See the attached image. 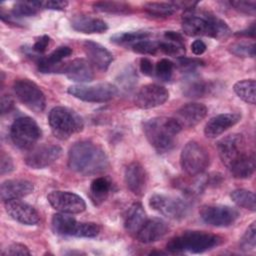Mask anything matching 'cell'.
Listing matches in <instances>:
<instances>
[{
	"mask_svg": "<svg viewBox=\"0 0 256 256\" xmlns=\"http://www.w3.org/2000/svg\"><path fill=\"white\" fill-rule=\"evenodd\" d=\"M209 153L204 146L196 141L188 142L182 149L180 164L189 176L201 175L209 166Z\"/></svg>",
	"mask_w": 256,
	"mask_h": 256,
	"instance_id": "obj_6",
	"label": "cell"
},
{
	"mask_svg": "<svg viewBox=\"0 0 256 256\" xmlns=\"http://www.w3.org/2000/svg\"><path fill=\"white\" fill-rule=\"evenodd\" d=\"M108 165V157L104 150L91 141H78L69 149L68 166L79 174H99L106 170Z\"/></svg>",
	"mask_w": 256,
	"mask_h": 256,
	"instance_id": "obj_1",
	"label": "cell"
},
{
	"mask_svg": "<svg viewBox=\"0 0 256 256\" xmlns=\"http://www.w3.org/2000/svg\"><path fill=\"white\" fill-rule=\"evenodd\" d=\"M64 73L75 82H90L94 78V71L91 63L83 58H77L66 63Z\"/></svg>",
	"mask_w": 256,
	"mask_h": 256,
	"instance_id": "obj_24",
	"label": "cell"
},
{
	"mask_svg": "<svg viewBox=\"0 0 256 256\" xmlns=\"http://www.w3.org/2000/svg\"><path fill=\"white\" fill-rule=\"evenodd\" d=\"M132 50L143 55H154L159 51V41H152L149 39L136 42L132 46Z\"/></svg>",
	"mask_w": 256,
	"mask_h": 256,
	"instance_id": "obj_42",
	"label": "cell"
},
{
	"mask_svg": "<svg viewBox=\"0 0 256 256\" xmlns=\"http://www.w3.org/2000/svg\"><path fill=\"white\" fill-rule=\"evenodd\" d=\"M0 106H1V114L2 115L6 114V113H9L14 107V101H13L12 97L8 94L2 95Z\"/></svg>",
	"mask_w": 256,
	"mask_h": 256,
	"instance_id": "obj_50",
	"label": "cell"
},
{
	"mask_svg": "<svg viewBox=\"0 0 256 256\" xmlns=\"http://www.w3.org/2000/svg\"><path fill=\"white\" fill-rule=\"evenodd\" d=\"M182 127L172 117H154L144 122L143 131L150 145L159 153L172 150Z\"/></svg>",
	"mask_w": 256,
	"mask_h": 256,
	"instance_id": "obj_3",
	"label": "cell"
},
{
	"mask_svg": "<svg viewBox=\"0 0 256 256\" xmlns=\"http://www.w3.org/2000/svg\"><path fill=\"white\" fill-rule=\"evenodd\" d=\"M151 33L148 31H129L117 33L111 36V42L119 45H133L141 40L149 39Z\"/></svg>",
	"mask_w": 256,
	"mask_h": 256,
	"instance_id": "obj_33",
	"label": "cell"
},
{
	"mask_svg": "<svg viewBox=\"0 0 256 256\" xmlns=\"http://www.w3.org/2000/svg\"><path fill=\"white\" fill-rule=\"evenodd\" d=\"M34 190V186L30 181L23 179H10L2 182L0 194L1 199L5 201L21 199L29 194H31Z\"/></svg>",
	"mask_w": 256,
	"mask_h": 256,
	"instance_id": "obj_22",
	"label": "cell"
},
{
	"mask_svg": "<svg viewBox=\"0 0 256 256\" xmlns=\"http://www.w3.org/2000/svg\"><path fill=\"white\" fill-rule=\"evenodd\" d=\"M49 42H50L49 36L43 35V36L39 37V38L35 41V43H34V45H33V47H32V50H33L34 52L38 53V54H42V53H44V52L46 51V49H47V47H48V45H49Z\"/></svg>",
	"mask_w": 256,
	"mask_h": 256,
	"instance_id": "obj_49",
	"label": "cell"
},
{
	"mask_svg": "<svg viewBox=\"0 0 256 256\" xmlns=\"http://www.w3.org/2000/svg\"><path fill=\"white\" fill-rule=\"evenodd\" d=\"M147 220L146 212L140 203H134L127 211L124 219V227L127 232L137 234Z\"/></svg>",
	"mask_w": 256,
	"mask_h": 256,
	"instance_id": "obj_26",
	"label": "cell"
},
{
	"mask_svg": "<svg viewBox=\"0 0 256 256\" xmlns=\"http://www.w3.org/2000/svg\"><path fill=\"white\" fill-rule=\"evenodd\" d=\"M62 153L57 145L44 144L30 149L25 156V163L33 169H43L52 165Z\"/></svg>",
	"mask_w": 256,
	"mask_h": 256,
	"instance_id": "obj_14",
	"label": "cell"
},
{
	"mask_svg": "<svg viewBox=\"0 0 256 256\" xmlns=\"http://www.w3.org/2000/svg\"><path fill=\"white\" fill-rule=\"evenodd\" d=\"M229 4L238 12L254 16L256 13L255 1H230Z\"/></svg>",
	"mask_w": 256,
	"mask_h": 256,
	"instance_id": "obj_45",
	"label": "cell"
},
{
	"mask_svg": "<svg viewBox=\"0 0 256 256\" xmlns=\"http://www.w3.org/2000/svg\"><path fill=\"white\" fill-rule=\"evenodd\" d=\"M240 249L244 252L252 251L256 246V225L253 222L245 231L239 242Z\"/></svg>",
	"mask_w": 256,
	"mask_h": 256,
	"instance_id": "obj_41",
	"label": "cell"
},
{
	"mask_svg": "<svg viewBox=\"0 0 256 256\" xmlns=\"http://www.w3.org/2000/svg\"><path fill=\"white\" fill-rule=\"evenodd\" d=\"M3 256L8 255H30V251L27 248V246L20 244V243H14L9 245L3 252Z\"/></svg>",
	"mask_w": 256,
	"mask_h": 256,
	"instance_id": "obj_46",
	"label": "cell"
},
{
	"mask_svg": "<svg viewBox=\"0 0 256 256\" xmlns=\"http://www.w3.org/2000/svg\"><path fill=\"white\" fill-rule=\"evenodd\" d=\"M137 79L138 77L135 69L131 65H128L119 73L117 81L119 83V86H121L123 90L130 91L136 85Z\"/></svg>",
	"mask_w": 256,
	"mask_h": 256,
	"instance_id": "obj_38",
	"label": "cell"
},
{
	"mask_svg": "<svg viewBox=\"0 0 256 256\" xmlns=\"http://www.w3.org/2000/svg\"><path fill=\"white\" fill-rule=\"evenodd\" d=\"M203 65L204 62L197 58H178V67L182 72L185 73H193L195 70H197L199 67Z\"/></svg>",
	"mask_w": 256,
	"mask_h": 256,
	"instance_id": "obj_44",
	"label": "cell"
},
{
	"mask_svg": "<svg viewBox=\"0 0 256 256\" xmlns=\"http://www.w3.org/2000/svg\"><path fill=\"white\" fill-rule=\"evenodd\" d=\"M169 98V92L163 86L147 84L142 86L134 97V103L141 109H151L164 104Z\"/></svg>",
	"mask_w": 256,
	"mask_h": 256,
	"instance_id": "obj_15",
	"label": "cell"
},
{
	"mask_svg": "<svg viewBox=\"0 0 256 256\" xmlns=\"http://www.w3.org/2000/svg\"><path fill=\"white\" fill-rule=\"evenodd\" d=\"M14 170V164L12 158L5 153V151L1 152L0 156V173L1 175L8 174Z\"/></svg>",
	"mask_w": 256,
	"mask_h": 256,
	"instance_id": "obj_47",
	"label": "cell"
},
{
	"mask_svg": "<svg viewBox=\"0 0 256 256\" xmlns=\"http://www.w3.org/2000/svg\"><path fill=\"white\" fill-rule=\"evenodd\" d=\"M233 89L240 99L248 104H255L256 83L254 79H244L238 81L237 83H235Z\"/></svg>",
	"mask_w": 256,
	"mask_h": 256,
	"instance_id": "obj_31",
	"label": "cell"
},
{
	"mask_svg": "<svg viewBox=\"0 0 256 256\" xmlns=\"http://www.w3.org/2000/svg\"><path fill=\"white\" fill-rule=\"evenodd\" d=\"M159 51H161L165 55L176 58L184 57V54L186 52L184 41L168 39L159 41Z\"/></svg>",
	"mask_w": 256,
	"mask_h": 256,
	"instance_id": "obj_36",
	"label": "cell"
},
{
	"mask_svg": "<svg viewBox=\"0 0 256 256\" xmlns=\"http://www.w3.org/2000/svg\"><path fill=\"white\" fill-rule=\"evenodd\" d=\"M49 204L56 210L67 214H79L86 209L85 201L69 191H52L48 194Z\"/></svg>",
	"mask_w": 256,
	"mask_h": 256,
	"instance_id": "obj_13",
	"label": "cell"
},
{
	"mask_svg": "<svg viewBox=\"0 0 256 256\" xmlns=\"http://www.w3.org/2000/svg\"><path fill=\"white\" fill-rule=\"evenodd\" d=\"M100 232V227L94 222H79L75 237H96Z\"/></svg>",
	"mask_w": 256,
	"mask_h": 256,
	"instance_id": "obj_43",
	"label": "cell"
},
{
	"mask_svg": "<svg viewBox=\"0 0 256 256\" xmlns=\"http://www.w3.org/2000/svg\"><path fill=\"white\" fill-rule=\"evenodd\" d=\"M241 119L239 113H223L212 117L205 125L204 134L208 138H216L229 128L233 127Z\"/></svg>",
	"mask_w": 256,
	"mask_h": 256,
	"instance_id": "obj_20",
	"label": "cell"
},
{
	"mask_svg": "<svg viewBox=\"0 0 256 256\" xmlns=\"http://www.w3.org/2000/svg\"><path fill=\"white\" fill-rule=\"evenodd\" d=\"M168 230L167 223L162 219H147L136 234V237L142 243H152L162 239L168 233Z\"/></svg>",
	"mask_w": 256,
	"mask_h": 256,
	"instance_id": "obj_21",
	"label": "cell"
},
{
	"mask_svg": "<svg viewBox=\"0 0 256 256\" xmlns=\"http://www.w3.org/2000/svg\"><path fill=\"white\" fill-rule=\"evenodd\" d=\"M217 149L222 163L229 168L233 163L243 158L252 151H247L243 135L233 133L225 136L217 143Z\"/></svg>",
	"mask_w": 256,
	"mask_h": 256,
	"instance_id": "obj_11",
	"label": "cell"
},
{
	"mask_svg": "<svg viewBox=\"0 0 256 256\" xmlns=\"http://www.w3.org/2000/svg\"><path fill=\"white\" fill-rule=\"evenodd\" d=\"M67 91L73 97L91 103L107 102L118 94V88L107 82L93 85H73Z\"/></svg>",
	"mask_w": 256,
	"mask_h": 256,
	"instance_id": "obj_9",
	"label": "cell"
},
{
	"mask_svg": "<svg viewBox=\"0 0 256 256\" xmlns=\"http://www.w3.org/2000/svg\"><path fill=\"white\" fill-rule=\"evenodd\" d=\"M83 48L89 62L99 70H107L113 61L112 54L99 43L87 40L83 43Z\"/></svg>",
	"mask_w": 256,
	"mask_h": 256,
	"instance_id": "obj_23",
	"label": "cell"
},
{
	"mask_svg": "<svg viewBox=\"0 0 256 256\" xmlns=\"http://www.w3.org/2000/svg\"><path fill=\"white\" fill-rule=\"evenodd\" d=\"M201 219L215 227H227L232 225L239 217V212L227 205H203L199 210Z\"/></svg>",
	"mask_w": 256,
	"mask_h": 256,
	"instance_id": "obj_12",
	"label": "cell"
},
{
	"mask_svg": "<svg viewBox=\"0 0 256 256\" xmlns=\"http://www.w3.org/2000/svg\"><path fill=\"white\" fill-rule=\"evenodd\" d=\"M223 239L204 231H185L172 238L166 245L171 253H202L219 246Z\"/></svg>",
	"mask_w": 256,
	"mask_h": 256,
	"instance_id": "obj_4",
	"label": "cell"
},
{
	"mask_svg": "<svg viewBox=\"0 0 256 256\" xmlns=\"http://www.w3.org/2000/svg\"><path fill=\"white\" fill-rule=\"evenodd\" d=\"M255 155L252 151L243 158L233 163L228 169L235 178L246 179L253 175L255 171Z\"/></svg>",
	"mask_w": 256,
	"mask_h": 256,
	"instance_id": "obj_28",
	"label": "cell"
},
{
	"mask_svg": "<svg viewBox=\"0 0 256 256\" xmlns=\"http://www.w3.org/2000/svg\"><path fill=\"white\" fill-rule=\"evenodd\" d=\"M42 9H50V10H63L67 7V1L61 0H48V1H40Z\"/></svg>",
	"mask_w": 256,
	"mask_h": 256,
	"instance_id": "obj_48",
	"label": "cell"
},
{
	"mask_svg": "<svg viewBox=\"0 0 256 256\" xmlns=\"http://www.w3.org/2000/svg\"><path fill=\"white\" fill-rule=\"evenodd\" d=\"M230 197L237 206L251 211L256 210V198L252 191L246 189H236L231 192Z\"/></svg>",
	"mask_w": 256,
	"mask_h": 256,
	"instance_id": "obj_34",
	"label": "cell"
},
{
	"mask_svg": "<svg viewBox=\"0 0 256 256\" xmlns=\"http://www.w3.org/2000/svg\"><path fill=\"white\" fill-rule=\"evenodd\" d=\"M71 27L74 30L85 34H100L108 29L106 22L103 20L83 14L76 15L71 19Z\"/></svg>",
	"mask_w": 256,
	"mask_h": 256,
	"instance_id": "obj_25",
	"label": "cell"
},
{
	"mask_svg": "<svg viewBox=\"0 0 256 256\" xmlns=\"http://www.w3.org/2000/svg\"><path fill=\"white\" fill-rule=\"evenodd\" d=\"M255 34V24L253 23L249 28L239 31L238 33H236V35H240V36H246V37H254Z\"/></svg>",
	"mask_w": 256,
	"mask_h": 256,
	"instance_id": "obj_53",
	"label": "cell"
},
{
	"mask_svg": "<svg viewBox=\"0 0 256 256\" xmlns=\"http://www.w3.org/2000/svg\"><path fill=\"white\" fill-rule=\"evenodd\" d=\"M211 89L212 88L209 83H207L201 79L192 77L191 79H189L186 82V84L183 88V94L187 97L199 98V97H204L205 95H207Z\"/></svg>",
	"mask_w": 256,
	"mask_h": 256,
	"instance_id": "obj_32",
	"label": "cell"
},
{
	"mask_svg": "<svg viewBox=\"0 0 256 256\" xmlns=\"http://www.w3.org/2000/svg\"><path fill=\"white\" fill-rule=\"evenodd\" d=\"M149 205L161 215L172 220L185 218L190 209V205L185 199L162 193L152 195L149 200Z\"/></svg>",
	"mask_w": 256,
	"mask_h": 256,
	"instance_id": "obj_8",
	"label": "cell"
},
{
	"mask_svg": "<svg viewBox=\"0 0 256 256\" xmlns=\"http://www.w3.org/2000/svg\"><path fill=\"white\" fill-rule=\"evenodd\" d=\"M40 1H20L16 2L11 11L12 16H8L5 21L12 22V18H21V17H30L34 16L41 10Z\"/></svg>",
	"mask_w": 256,
	"mask_h": 256,
	"instance_id": "obj_30",
	"label": "cell"
},
{
	"mask_svg": "<svg viewBox=\"0 0 256 256\" xmlns=\"http://www.w3.org/2000/svg\"><path fill=\"white\" fill-rule=\"evenodd\" d=\"M72 54V49L68 46H60L47 56L38 58V69L42 73H64L66 63L62 61Z\"/></svg>",
	"mask_w": 256,
	"mask_h": 256,
	"instance_id": "obj_18",
	"label": "cell"
},
{
	"mask_svg": "<svg viewBox=\"0 0 256 256\" xmlns=\"http://www.w3.org/2000/svg\"><path fill=\"white\" fill-rule=\"evenodd\" d=\"M124 180L128 189L135 195L141 196L147 187V173L138 162L130 163L124 172Z\"/></svg>",
	"mask_w": 256,
	"mask_h": 256,
	"instance_id": "obj_19",
	"label": "cell"
},
{
	"mask_svg": "<svg viewBox=\"0 0 256 256\" xmlns=\"http://www.w3.org/2000/svg\"><path fill=\"white\" fill-rule=\"evenodd\" d=\"M206 44L200 40V39H197L195 40L192 44H191V50L192 52L195 54V55H201L203 54L205 51H206Z\"/></svg>",
	"mask_w": 256,
	"mask_h": 256,
	"instance_id": "obj_52",
	"label": "cell"
},
{
	"mask_svg": "<svg viewBox=\"0 0 256 256\" xmlns=\"http://www.w3.org/2000/svg\"><path fill=\"white\" fill-rule=\"evenodd\" d=\"M13 89L20 102L31 111L40 113L45 109V95L33 81L29 79H18L14 82Z\"/></svg>",
	"mask_w": 256,
	"mask_h": 256,
	"instance_id": "obj_10",
	"label": "cell"
},
{
	"mask_svg": "<svg viewBox=\"0 0 256 256\" xmlns=\"http://www.w3.org/2000/svg\"><path fill=\"white\" fill-rule=\"evenodd\" d=\"M182 30L188 36H207L223 40L231 35L225 21L217 16L195 9L186 10L182 15Z\"/></svg>",
	"mask_w": 256,
	"mask_h": 256,
	"instance_id": "obj_2",
	"label": "cell"
},
{
	"mask_svg": "<svg viewBox=\"0 0 256 256\" xmlns=\"http://www.w3.org/2000/svg\"><path fill=\"white\" fill-rule=\"evenodd\" d=\"M48 122L52 133L62 140L68 139L73 134L81 132L84 127V121L77 112L62 106L51 109Z\"/></svg>",
	"mask_w": 256,
	"mask_h": 256,
	"instance_id": "obj_5",
	"label": "cell"
},
{
	"mask_svg": "<svg viewBox=\"0 0 256 256\" xmlns=\"http://www.w3.org/2000/svg\"><path fill=\"white\" fill-rule=\"evenodd\" d=\"M144 10L153 17H168L176 11V7L172 2H149L144 5Z\"/></svg>",
	"mask_w": 256,
	"mask_h": 256,
	"instance_id": "obj_37",
	"label": "cell"
},
{
	"mask_svg": "<svg viewBox=\"0 0 256 256\" xmlns=\"http://www.w3.org/2000/svg\"><path fill=\"white\" fill-rule=\"evenodd\" d=\"M41 134L40 127L30 117L15 119L10 128V138L13 144L21 150L32 149L40 139Z\"/></svg>",
	"mask_w": 256,
	"mask_h": 256,
	"instance_id": "obj_7",
	"label": "cell"
},
{
	"mask_svg": "<svg viewBox=\"0 0 256 256\" xmlns=\"http://www.w3.org/2000/svg\"><path fill=\"white\" fill-rule=\"evenodd\" d=\"M207 115V108L201 103H187L181 106L174 115V119L183 128H193Z\"/></svg>",
	"mask_w": 256,
	"mask_h": 256,
	"instance_id": "obj_17",
	"label": "cell"
},
{
	"mask_svg": "<svg viewBox=\"0 0 256 256\" xmlns=\"http://www.w3.org/2000/svg\"><path fill=\"white\" fill-rule=\"evenodd\" d=\"M5 210L12 219L25 225H37L40 221L37 210L20 199L5 201Z\"/></svg>",
	"mask_w": 256,
	"mask_h": 256,
	"instance_id": "obj_16",
	"label": "cell"
},
{
	"mask_svg": "<svg viewBox=\"0 0 256 256\" xmlns=\"http://www.w3.org/2000/svg\"><path fill=\"white\" fill-rule=\"evenodd\" d=\"M174 70V63L168 59H161L157 62L155 66L154 73L156 74L157 78L161 81L168 82L171 80Z\"/></svg>",
	"mask_w": 256,
	"mask_h": 256,
	"instance_id": "obj_40",
	"label": "cell"
},
{
	"mask_svg": "<svg viewBox=\"0 0 256 256\" xmlns=\"http://www.w3.org/2000/svg\"><path fill=\"white\" fill-rule=\"evenodd\" d=\"M79 222L67 213L54 214L51 220L52 230L59 235L75 236Z\"/></svg>",
	"mask_w": 256,
	"mask_h": 256,
	"instance_id": "obj_27",
	"label": "cell"
},
{
	"mask_svg": "<svg viewBox=\"0 0 256 256\" xmlns=\"http://www.w3.org/2000/svg\"><path fill=\"white\" fill-rule=\"evenodd\" d=\"M140 70L144 75L152 76L154 74L155 68H154L153 63L150 59H148L146 57H143L140 60Z\"/></svg>",
	"mask_w": 256,
	"mask_h": 256,
	"instance_id": "obj_51",
	"label": "cell"
},
{
	"mask_svg": "<svg viewBox=\"0 0 256 256\" xmlns=\"http://www.w3.org/2000/svg\"><path fill=\"white\" fill-rule=\"evenodd\" d=\"M112 188L111 181L106 177H98L91 182L90 185V197L96 205H100L104 202Z\"/></svg>",
	"mask_w": 256,
	"mask_h": 256,
	"instance_id": "obj_29",
	"label": "cell"
},
{
	"mask_svg": "<svg viewBox=\"0 0 256 256\" xmlns=\"http://www.w3.org/2000/svg\"><path fill=\"white\" fill-rule=\"evenodd\" d=\"M94 10L98 12H104L109 14H128L131 12V7L129 4L124 2L116 1H101L95 2L93 4Z\"/></svg>",
	"mask_w": 256,
	"mask_h": 256,
	"instance_id": "obj_35",
	"label": "cell"
},
{
	"mask_svg": "<svg viewBox=\"0 0 256 256\" xmlns=\"http://www.w3.org/2000/svg\"><path fill=\"white\" fill-rule=\"evenodd\" d=\"M229 51L237 57L253 58L255 56V45L253 42H236L229 46Z\"/></svg>",
	"mask_w": 256,
	"mask_h": 256,
	"instance_id": "obj_39",
	"label": "cell"
}]
</instances>
